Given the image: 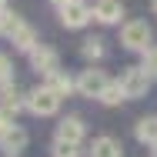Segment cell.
Instances as JSON below:
<instances>
[{
	"label": "cell",
	"instance_id": "3",
	"mask_svg": "<svg viewBox=\"0 0 157 157\" xmlns=\"http://www.w3.org/2000/svg\"><path fill=\"white\" fill-rule=\"evenodd\" d=\"M151 27L144 24V20H130L124 24V30H121V44H124L127 50H137V54H144L147 47H151Z\"/></svg>",
	"mask_w": 157,
	"mask_h": 157
},
{
	"label": "cell",
	"instance_id": "1",
	"mask_svg": "<svg viewBox=\"0 0 157 157\" xmlns=\"http://www.w3.org/2000/svg\"><path fill=\"white\" fill-rule=\"evenodd\" d=\"M24 100H27V110H30L33 117H54V114L60 110V100H63V97L54 94V90L44 84V87H33Z\"/></svg>",
	"mask_w": 157,
	"mask_h": 157
},
{
	"label": "cell",
	"instance_id": "19",
	"mask_svg": "<svg viewBox=\"0 0 157 157\" xmlns=\"http://www.w3.org/2000/svg\"><path fill=\"white\" fill-rule=\"evenodd\" d=\"M151 157H157V144H154V154H151Z\"/></svg>",
	"mask_w": 157,
	"mask_h": 157
},
{
	"label": "cell",
	"instance_id": "20",
	"mask_svg": "<svg viewBox=\"0 0 157 157\" xmlns=\"http://www.w3.org/2000/svg\"><path fill=\"white\" fill-rule=\"evenodd\" d=\"M0 7H7V0H0Z\"/></svg>",
	"mask_w": 157,
	"mask_h": 157
},
{
	"label": "cell",
	"instance_id": "5",
	"mask_svg": "<svg viewBox=\"0 0 157 157\" xmlns=\"http://www.w3.org/2000/svg\"><path fill=\"white\" fill-rule=\"evenodd\" d=\"M30 67L37 74H44V77H50L54 70H60V57H57V50H50V47H33L30 50Z\"/></svg>",
	"mask_w": 157,
	"mask_h": 157
},
{
	"label": "cell",
	"instance_id": "7",
	"mask_svg": "<svg viewBox=\"0 0 157 157\" xmlns=\"http://www.w3.org/2000/svg\"><path fill=\"white\" fill-rule=\"evenodd\" d=\"M27 140H30V137H27V130H24V127H17V124H10L7 127V130H0V151H3V154H20V151H24V147H27Z\"/></svg>",
	"mask_w": 157,
	"mask_h": 157
},
{
	"label": "cell",
	"instance_id": "12",
	"mask_svg": "<svg viewBox=\"0 0 157 157\" xmlns=\"http://www.w3.org/2000/svg\"><path fill=\"white\" fill-rule=\"evenodd\" d=\"M47 87H50L54 94H60V97H70L74 90H77V80H70L63 70H54V74L47 77Z\"/></svg>",
	"mask_w": 157,
	"mask_h": 157
},
{
	"label": "cell",
	"instance_id": "18",
	"mask_svg": "<svg viewBox=\"0 0 157 157\" xmlns=\"http://www.w3.org/2000/svg\"><path fill=\"white\" fill-rule=\"evenodd\" d=\"M50 3H57V7H63V3H67V0H50Z\"/></svg>",
	"mask_w": 157,
	"mask_h": 157
},
{
	"label": "cell",
	"instance_id": "9",
	"mask_svg": "<svg viewBox=\"0 0 157 157\" xmlns=\"http://www.w3.org/2000/svg\"><path fill=\"white\" fill-rule=\"evenodd\" d=\"M57 140L80 144V140H84V121H80V117H63L60 124H57Z\"/></svg>",
	"mask_w": 157,
	"mask_h": 157
},
{
	"label": "cell",
	"instance_id": "13",
	"mask_svg": "<svg viewBox=\"0 0 157 157\" xmlns=\"http://www.w3.org/2000/svg\"><path fill=\"white\" fill-rule=\"evenodd\" d=\"M97 100H100V104H107V107H117L121 100H127V97H124V87H121V80H117V84H107V87H104V94L97 97Z\"/></svg>",
	"mask_w": 157,
	"mask_h": 157
},
{
	"label": "cell",
	"instance_id": "21",
	"mask_svg": "<svg viewBox=\"0 0 157 157\" xmlns=\"http://www.w3.org/2000/svg\"><path fill=\"white\" fill-rule=\"evenodd\" d=\"M154 13H157V0H154Z\"/></svg>",
	"mask_w": 157,
	"mask_h": 157
},
{
	"label": "cell",
	"instance_id": "8",
	"mask_svg": "<svg viewBox=\"0 0 157 157\" xmlns=\"http://www.w3.org/2000/svg\"><path fill=\"white\" fill-rule=\"evenodd\" d=\"M121 17H124L121 0H97L94 3V20H100V24H117Z\"/></svg>",
	"mask_w": 157,
	"mask_h": 157
},
{
	"label": "cell",
	"instance_id": "16",
	"mask_svg": "<svg viewBox=\"0 0 157 157\" xmlns=\"http://www.w3.org/2000/svg\"><path fill=\"white\" fill-rule=\"evenodd\" d=\"M144 70H147L151 77H157V47H147V50H144Z\"/></svg>",
	"mask_w": 157,
	"mask_h": 157
},
{
	"label": "cell",
	"instance_id": "6",
	"mask_svg": "<svg viewBox=\"0 0 157 157\" xmlns=\"http://www.w3.org/2000/svg\"><path fill=\"white\" fill-rule=\"evenodd\" d=\"M107 84H110V80L104 77V70H84V74L77 77V94L80 97H100Z\"/></svg>",
	"mask_w": 157,
	"mask_h": 157
},
{
	"label": "cell",
	"instance_id": "10",
	"mask_svg": "<svg viewBox=\"0 0 157 157\" xmlns=\"http://www.w3.org/2000/svg\"><path fill=\"white\" fill-rule=\"evenodd\" d=\"M90 157H124L121 151V144L114 140V137H94V144H90Z\"/></svg>",
	"mask_w": 157,
	"mask_h": 157
},
{
	"label": "cell",
	"instance_id": "17",
	"mask_svg": "<svg viewBox=\"0 0 157 157\" xmlns=\"http://www.w3.org/2000/svg\"><path fill=\"white\" fill-rule=\"evenodd\" d=\"M13 77V67H10V57L7 54H0V84H7Z\"/></svg>",
	"mask_w": 157,
	"mask_h": 157
},
{
	"label": "cell",
	"instance_id": "15",
	"mask_svg": "<svg viewBox=\"0 0 157 157\" xmlns=\"http://www.w3.org/2000/svg\"><path fill=\"white\" fill-rule=\"evenodd\" d=\"M54 157H77V144H67V140H54Z\"/></svg>",
	"mask_w": 157,
	"mask_h": 157
},
{
	"label": "cell",
	"instance_id": "11",
	"mask_svg": "<svg viewBox=\"0 0 157 157\" xmlns=\"http://www.w3.org/2000/svg\"><path fill=\"white\" fill-rule=\"evenodd\" d=\"M10 40H13V47L17 50H24V54H30L33 47H37V33H33V27H27L24 20H20V27L10 33Z\"/></svg>",
	"mask_w": 157,
	"mask_h": 157
},
{
	"label": "cell",
	"instance_id": "2",
	"mask_svg": "<svg viewBox=\"0 0 157 157\" xmlns=\"http://www.w3.org/2000/svg\"><path fill=\"white\" fill-rule=\"evenodd\" d=\"M57 10H60V24L67 30H80V27H87L90 17H94V7H87L84 0H67Z\"/></svg>",
	"mask_w": 157,
	"mask_h": 157
},
{
	"label": "cell",
	"instance_id": "14",
	"mask_svg": "<svg viewBox=\"0 0 157 157\" xmlns=\"http://www.w3.org/2000/svg\"><path fill=\"white\" fill-rule=\"evenodd\" d=\"M80 54H84L87 60H100V57H104V40H100V37H87L84 47H80Z\"/></svg>",
	"mask_w": 157,
	"mask_h": 157
},
{
	"label": "cell",
	"instance_id": "4",
	"mask_svg": "<svg viewBox=\"0 0 157 157\" xmlns=\"http://www.w3.org/2000/svg\"><path fill=\"white\" fill-rule=\"evenodd\" d=\"M121 87H124V97H127V100L144 97L147 90H151V74H147L144 67H127L124 74H121Z\"/></svg>",
	"mask_w": 157,
	"mask_h": 157
}]
</instances>
